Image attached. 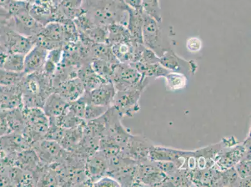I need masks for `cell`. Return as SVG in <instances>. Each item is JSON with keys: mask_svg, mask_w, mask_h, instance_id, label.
Here are the masks:
<instances>
[{"mask_svg": "<svg viewBox=\"0 0 251 187\" xmlns=\"http://www.w3.org/2000/svg\"><path fill=\"white\" fill-rule=\"evenodd\" d=\"M202 42L198 37H190L186 41V47L191 52L200 51L202 47Z\"/></svg>", "mask_w": 251, "mask_h": 187, "instance_id": "cell-29", "label": "cell"}, {"mask_svg": "<svg viewBox=\"0 0 251 187\" xmlns=\"http://www.w3.org/2000/svg\"><path fill=\"white\" fill-rule=\"evenodd\" d=\"M108 109V108H105V107L93 104L88 101L86 106L84 119L86 121L94 120L95 118L100 117V116L103 115Z\"/></svg>", "mask_w": 251, "mask_h": 187, "instance_id": "cell-26", "label": "cell"}, {"mask_svg": "<svg viewBox=\"0 0 251 187\" xmlns=\"http://www.w3.org/2000/svg\"><path fill=\"white\" fill-rule=\"evenodd\" d=\"M143 42L147 48L160 58L170 47L166 45L160 23L145 12L143 13Z\"/></svg>", "mask_w": 251, "mask_h": 187, "instance_id": "cell-5", "label": "cell"}, {"mask_svg": "<svg viewBox=\"0 0 251 187\" xmlns=\"http://www.w3.org/2000/svg\"><path fill=\"white\" fill-rule=\"evenodd\" d=\"M90 65L94 71L104 81H111L112 74H113L114 65L113 64L101 59L93 58L90 61Z\"/></svg>", "mask_w": 251, "mask_h": 187, "instance_id": "cell-21", "label": "cell"}, {"mask_svg": "<svg viewBox=\"0 0 251 187\" xmlns=\"http://www.w3.org/2000/svg\"><path fill=\"white\" fill-rule=\"evenodd\" d=\"M159 63L171 72L181 73L182 70L186 68L191 71L192 61H185L170 49L159 58Z\"/></svg>", "mask_w": 251, "mask_h": 187, "instance_id": "cell-16", "label": "cell"}, {"mask_svg": "<svg viewBox=\"0 0 251 187\" xmlns=\"http://www.w3.org/2000/svg\"><path fill=\"white\" fill-rule=\"evenodd\" d=\"M77 77L80 79L86 92L94 90L100 84L107 82L92 69L90 62L84 63L77 70Z\"/></svg>", "mask_w": 251, "mask_h": 187, "instance_id": "cell-17", "label": "cell"}, {"mask_svg": "<svg viewBox=\"0 0 251 187\" xmlns=\"http://www.w3.org/2000/svg\"><path fill=\"white\" fill-rule=\"evenodd\" d=\"M11 18L13 28L27 37L35 38L44 28V25L30 14L29 8L20 11Z\"/></svg>", "mask_w": 251, "mask_h": 187, "instance_id": "cell-7", "label": "cell"}, {"mask_svg": "<svg viewBox=\"0 0 251 187\" xmlns=\"http://www.w3.org/2000/svg\"><path fill=\"white\" fill-rule=\"evenodd\" d=\"M69 103L59 94L53 92L46 100L42 109L48 117L56 118L67 113Z\"/></svg>", "mask_w": 251, "mask_h": 187, "instance_id": "cell-14", "label": "cell"}, {"mask_svg": "<svg viewBox=\"0 0 251 187\" xmlns=\"http://www.w3.org/2000/svg\"><path fill=\"white\" fill-rule=\"evenodd\" d=\"M247 152L251 151H247L243 145H236L235 147L230 148V150H226L225 152L221 149L214 162L218 170H226L239 163Z\"/></svg>", "mask_w": 251, "mask_h": 187, "instance_id": "cell-12", "label": "cell"}, {"mask_svg": "<svg viewBox=\"0 0 251 187\" xmlns=\"http://www.w3.org/2000/svg\"><path fill=\"white\" fill-rule=\"evenodd\" d=\"M54 92L59 94L68 102L79 99L85 93V89L79 77L68 79L59 84L54 89Z\"/></svg>", "mask_w": 251, "mask_h": 187, "instance_id": "cell-13", "label": "cell"}, {"mask_svg": "<svg viewBox=\"0 0 251 187\" xmlns=\"http://www.w3.org/2000/svg\"><path fill=\"white\" fill-rule=\"evenodd\" d=\"M129 20L127 28L131 35L132 40L137 43L143 44V26L144 23L143 10H136L129 7Z\"/></svg>", "mask_w": 251, "mask_h": 187, "instance_id": "cell-15", "label": "cell"}, {"mask_svg": "<svg viewBox=\"0 0 251 187\" xmlns=\"http://www.w3.org/2000/svg\"><path fill=\"white\" fill-rule=\"evenodd\" d=\"M11 15L9 13L8 11L4 9L3 6L0 4V18H5V19H8L10 18Z\"/></svg>", "mask_w": 251, "mask_h": 187, "instance_id": "cell-32", "label": "cell"}, {"mask_svg": "<svg viewBox=\"0 0 251 187\" xmlns=\"http://www.w3.org/2000/svg\"><path fill=\"white\" fill-rule=\"evenodd\" d=\"M141 93L142 91L136 90L117 91L112 107L118 111L121 117H132L140 110L138 102Z\"/></svg>", "mask_w": 251, "mask_h": 187, "instance_id": "cell-6", "label": "cell"}, {"mask_svg": "<svg viewBox=\"0 0 251 187\" xmlns=\"http://www.w3.org/2000/svg\"><path fill=\"white\" fill-rule=\"evenodd\" d=\"M193 155L194 152H185L151 145L148 157L151 162H173L175 163L178 168H181L185 164V160L187 157L192 156Z\"/></svg>", "mask_w": 251, "mask_h": 187, "instance_id": "cell-8", "label": "cell"}, {"mask_svg": "<svg viewBox=\"0 0 251 187\" xmlns=\"http://www.w3.org/2000/svg\"><path fill=\"white\" fill-rule=\"evenodd\" d=\"M117 90L111 81L104 82L94 90L86 92L88 102L105 108H111Z\"/></svg>", "mask_w": 251, "mask_h": 187, "instance_id": "cell-10", "label": "cell"}, {"mask_svg": "<svg viewBox=\"0 0 251 187\" xmlns=\"http://www.w3.org/2000/svg\"><path fill=\"white\" fill-rule=\"evenodd\" d=\"M7 120H6L5 111H0V137L10 134Z\"/></svg>", "mask_w": 251, "mask_h": 187, "instance_id": "cell-30", "label": "cell"}, {"mask_svg": "<svg viewBox=\"0 0 251 187\" xmlns=\"http://www.w3.org/2000/svg\"><path fill=\"white\" fill-rule=\"evenodd\" d=\"M140 72L127 63H119L113 65L111 81L117 91L140 90L143 91L147 83Z\"/></svg>", "mask_w": 251, "mask_h": 187, "instance_id": "cell-3", "label": "cell"}, {"mask_svg": "<svg viewBox=\"0 0 251 187\" xmlns=\"http://www.w3.org/2000/svg\"><path fill=\"white\" fill-rule=\"evenodd\" d=\"M234 168L240 179L251 177V152L246 153L243 159L235 165Z\"/></svg>", "mask_w": 251, "mask_h": 187, "instance_id": "cell-25", "label": "cell"}, {"mask_svg": "<svg viewBox=\"0 0 251 187\" xmlns=\"http://www.w3.org/2000/svg\"><path fill=\"white\" fill-rule=\"evenodd\" d=\"M159 58L151 50L144 47L141 52V57L139 62L145 64H154L159 63Z\"/></svg>", "mask_w": 251, "mask_h": 187, "instance_id": "cell-27", "label": "cell"}, {"mask_svg": "<svg viewBox=\"0 0 251 187\" xmlns=\"http://www.w3.org/2000/svg\"><path fill=\"white\" fill-rule=\"evenodd\" d=\"M108 160L98 150L95 154L86 159L84 163V171L91 186L100 178L107 175Z\"/></svg>", "mask_w": 251, "mask_h": 187, "instance_id": "cell-9", "label": "cell"}, {"mask_svg": "<svg viewBox=\"0 0 251 187\" xmlns=\"http://www.w3.org/2000/svg\"><path fill=\"white\" fill-rule=\"evenodd\" d=\"M81 8L97 26L120 24L127 27L129 6L123 0H83Z\"/></svg>", "mask_w": 251, "mask_h": 187, "instance_id": "cell-1", "label": "cell"}, {"mask_svg": "<svg viewBox=\"0 0 251 187\" xmlns=\"http://www.w3.org/2000/svg\"><path fill=\"white\" fill-rule=\"evenodd\" d=\"M90 51L92 59H101L113 65L120 63L113 53L111 46L107 43H92Z\"/></svg>", "mask_w": 251, "mask_h": 187, "instance_id": "cell-19", "label": "cell"}, {"mask_svg": "<svg viewBox=\"0 0 251 187\" xmlns=\"http://www.w3.org/2000/svg\"><path fill=\"white\" fill-rule=\"evenodd\" d=\"M25 56L22 54L0 52V68L13 72H24Z\"/></svg>", "mask_w": 251, "mask_h": 187, "instance_id": "cell-18", "label": "cell"}, {"mask_svg": "<svg viewBox=\"0 0 251 187\" xmlns=\"http://www.w3.org/2000/svg\"><path fill=\"white\" fill-rule=\"evenodd\" d=\"M22 106L25 108H43L47 98L54 92L53 81L43 70L24 74L20 82Z\"/></svg>", "mask_w": 251, "mask_h": 187, "instance_id": "cell-2", "label": "cell"}, {"mask_svg": "<svg viewBox=\"0 0 251 187\" xmlns=\"http://www.w3.org/2000/svg\"><path fill=\"white\" fill-rule=\"evenodd\" d=\"M167 86L171 91L181 90L186 86V77L182 73L170 72L165 77Z\"/></svg>", "mask_w": 251, "mask_h": 187, "instance_id": "cell-23", "label": "cell"}, {"mask_svg": "<svg viewBox=\"0 0 251 187\" xmlns=\"http://www.w3.org/2000/svg\"><path fill=\"white\" fill-rule=\"evenodd\" d=\"M129 7L136 10H143L141 0H123Z\"/></svg>", "mask_w": 251, "mask_h": 187, "instance_id": "cell-31", "label": "cell"}, {"mask_svg": "<svg viewBox=\"0 0 251 187\" xmlns=\"http://www.w3.org/2000/svg\"><path fill=\"white\" fill-rule=\"evenodd\" d=\"M24 72L17 73L0 68V86H10L15 85L21 81Z\"/></svg>", "mask_w": 251, "mask_h": 187, "instance_id": "cell-24", "label": "cell"}, {"mask_svg": "<svg viewBox=\"0 0 251 187\" xmlns=\"http://www.w3.org/2000/svg\"><path fill=\"white\" fill-rule=\"evenodd\" d=\"M93 187H121V185L114 178L109 176V175H104V176L100 178L93 184Z\"/></svg>", "mask_w": 251, "mask_h": 187, "instance_id": "cell-28", "label": "cell"}, {"mask_svg": "<svg viewBox=\"0 0 251 187\" xmlns=\"http://www.w3.org/2000/svg\"><path fill=\"white\" fill-rule=\"evenodd\" d=\"M8 19H10V18H8ZM8 19H5V18H0V27H1L3 24L5 23L8 21Z\"/></svg>", "mask_w": 251, "mask_h": 187, "instance_id": "cell-33", "label": "cell"}, {"mask_svg": "<svg viewBox=\"0 0 251 187\" xmlns=\"http://www.w3.org/2000/svg\"><path fill=\"white\" fill-rule=\"evenodd\" d=\"M4 52L3 47H2L1 42H0V52Z\"/></svg>", "mask_w": 251, "mask_h": 187, "instance_id": "cell-34", "label": "cell"}, {"mask_svg": "<svg viewBox=\"0 0 251 187\" xmlns=\"http://www.w3.org/2000/svg\"><path fill=\"white\" fill-rule=\"evenodd\" d=\"M48 53L49 50L40 45H35L25 56V74L42 70L47 61Z\"/></svg>", "mask_w": 251, "mask_h": 187, "instance_id": "cell-11", "label": "cell"}, {"mask_svg": "<svg viewBox=\"0 0 251 187\" xmlns=\"http://www.w3.org/2000/svg\"><path fill=\"white\" fill-rule=\"evenodd\" d=\"M144 12L154 18L157 22H162L161 9L159 0H141Z\"/></svg>", "mask_w": 251, "mask_h": 187, "instance_id": "cell-22", "label": "cell"}, {"mask_svg": "<svg viewBox=\"0 0 251 187\" xmlns=\"http://www.w3.org/2000/svg\"><path fill=\"white\" fill-rule=\"evenodd\" d=\"M108 36L107 44L113 45L116 43L127 42L132 40L128 29L126 26L120 24H113L107 26Z\"/></svg>", "mask_w": 251, "mask_h": 187, "instance_id": "cell-20", "label": "cell"}, {"mask_svg": "<svg viewBox=\"0 0 251 187\" xmlns=\"http://www.w3.org/2000/svg\"><path fill=\"white\" fill-rule=\"evenodd\" d=\"M0 42L4 52L26 55L36 45L35 39L27 37L16 31L12 26V19L0 32Z\"/></svg>", "mask_w": 251, "mask_h": 187, "instance_id": "cell-4", "label": "cell"}]
</instances>
